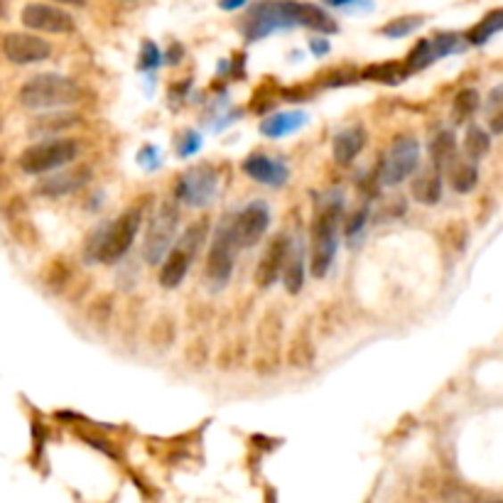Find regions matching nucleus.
<instances>
[{
  "label": "nucleus",
  "mask_w": 503,
  "mask_h": 503,
  "mask_svg": "<svg viewBox=\"0 0 503 503\" xmlns=\"http://www.w3.org/2000/svg\"><path fill=\"white\" fill-rule=\"evenodd\" d=\"M287 28H309L325 35L329 32L334 35L339 30L334 18L325 8L302 0H263L253 5L241 22V30L251 42L263 40L270 32L287 30Z\"/></svg>",
  "instance_id": "nucleus-1"
},
{
  "label": "nucleus",
  "mask_w": 503,
  "mask_h": 503,
  "mask_svg": "<svg viewBox=\"0 0 503 503\" xmlns=\"http://www.w3.org/2000/svg\"><path fill=\"white\" fill-rule=\"evenodd\" d=\"M21 103L30 111H52L74 106L81 99L79 84L62 74H37L21 87Z\"/></svg>",
  "instance_id": "nucleus-2"
},
{
  "label": "nucleus",
  "mask_w": 503,
  "mask_h": 503,
  "mask_svg": "<svg viewBox=\"0 0 503 503\" xmlns=\"http://www.w3.org/2000/svg\"><path fill=\"white\" fill-rule=\"evenodd\" d=\"M339 221H342V202H329L315 211L312 219V253H309V273L312 277H325L332 268L339 243Z\"/></svg>",
  "instance_id": "nucleus-3"
},
{
  "label": "nucleus",
  "mask_w": 503,
  "mask_h": 503,
  "mask_svg": "<svg viewBox=\"0 0 503 503\" xmlns=\"http://www.w3.org/2000/svg\"><path fill=\"white\" fill-rule=\"evenodd\" d=\"M207 234L209 219L202 217L185 228V234L179 236L175 248H169V253L162 260V268H160V285L165 290H175L185 280L192 260L197 258L199 248L204 246V241H207Z\"/></svg>",
  "instance_id": "nucleus-4"
},
{
  "label": "nucleus",
  "mask_w": 503,
  "mask_h": 503,
  "mask_svg": "<svg viewBox=\"0 0 503 503\" xmlns=\"http://www.w3.org/2000/svg\"><path fill=\"white\" fill-rule=\"evenodd\" d=\"M140 221H143V209H126L113 224H109V227L101 231L96 248L91 251L89 258L99 260V263H106V266L119 263L120 258L128 253V248L133 246V238L138 234Z\"/></svg>",
  "instance_id": "nucleus-5"
},
{
  "label": "nucleus",
  "mask_w": 503,
  "mask_h": 503,
  "mask_svg": "<svg viewBox=\"0 0 503 503\" xmlns=\"http://www.w3.org/2000/svg\"><path fill=\"white\" fill-rule=\"evenodd\" d=\"M79 155V143L74 138H54L35 143L22 150L18 165L25 175H47L54 169L67 168Z\"/></svg>",
  "instance_id": "nucleus-6"
},
{
  "label": "nucleus",
  "mask_w": 503,
  "mask_h": 503,
  "mask_svg": "<svg viewBox=\"0 0 503 503\" xmlns=\"http://www.w3.org/2000/svg\"><path fill=\"white\" fill-rule=\"evenodd\" d=\"M179 224V209L175 199H165L158 207V211L153 214L148 224V234H145V246H143V256L150 266H155L160 260H165V256L172 248L175 241V231Z\"/></svg>",
  "instance_id": "nucleus-7"
},
{
  "label": "nucleus",
  "mask_w": 503,
  "mask_h": 503,
  "mask_svg": "<svg viewBox=\"0 0 503 503\" xmlns=\"http://www.w3.org/2000/svg\"><path fill=\"white\" fill-rule=\"evenodd\" d=\"M420 160V143L410 133H400L391 140V148L385 153L381 165V179L383 185H400L410 177Z\"/></svg>",
  "instance_id": "nucleus-8"
},
{
  "label": "nucleus",
  "mask_w": 503,
  "mask_h": 503,
  "mask_svg": "<svg viewBox=\"0 0 503 503\" xmlns=\"http://www.w3.org/2000/svg\"><path fill=\"white\" fill-rule=\"evenodd\" d=\"M234 246H236V241L231 234V219H228L219 227L214 243L209 248L204 276H207L211 290H221L228 283L231 270H234Z\"/></svg>",
  "instance_id": "nucleus-9"
},
{
  "label": "nucleus",
  "mask_w": 503,
  "mask_h": 503,
  "mask_svg": "<svg viewBox=\"0 0 503 503\" xmlns=\"http://www.w3.org/2000/svg\"><path fill=\"white\" fill-rule=\"evenodd\" d=\"M219 172L211 165H197L187 169L175 185V197L182 199L189 207H207L209 202L217 194Z\"/></svg>",
  "instance_id": "nucleus-10"
},
{
  "label": "nucleus",
  "mask_w": 503,
  "mask_h": 503,
  "mask_svg": "<svg viewBox=\"0 0 503 503\" xmlns=\"http://www.w3.org/2000/svg\"><path fill=\"white\" fill-rule=\"evenodd\" d=\"M270 224V211L266 202H251L231 219V234L238 248L256 246L260 238L266 236Z\"/></svg>",
  "instance_id": "nucleus-11"
},
{
  "label": "nucleus",
  "mask_w": 503,
  "mask_h": 503,
  "mask_svg": "<svg viewBox=\"0 0 503 503\" xmlns=\"http://www.w3.org/2000/svg\"><path fill=\"white\" fill-rule=\"evenodd\" d=\"M21 21L25 28L47 35H70L74 32V18L70 12L62 11L50 3H30L21 12Z\"/></svg>",
  "instance_id": "nucleus-12"
},
{
  "label": "nucleus",
  "mask_w": 503,
  "mask_h": 503,
  "mask_svg": "<svg viewBox=\"0 0 503 503\" xmlns=\"http://www.w3.org/2000/svg\"><path fill=\"white\" fill-rule=\"evenodd\" d=\"M457 47H459V35L457 32H437L433 37H425L410 50L408 60H405V70H408V74L423 71L425 67H430L437 60L457 52Z\"/></svg>",
  "instance_id": "nucleus-13"
},
{
  "label": "nucleus",
  "mask_w": 503,
  "mask_h": 503,
  "mask_svg": "<svg viewBox=\"0 0 503 503\" xmlns=\"http://www.w3.org/2000/svg\"><path fill=\"white\" fill-rule=\"evenodd\" d=\"M280 339H283V317L277 309H268L260 319V325H258L256 371H260V374L276 371Z\"/></svg>",
  "instance_id": "nucleus-14"
},
{
  "label": "nucleus",
  "mask_w": 503,
  "mask_h": 503,
  "mask_svg": "<svg viewBox=\"0 0 503 503\" xmlns=\"http://www.w3.org/2000/svg\"><path fill=\"white\" fill-rule=\"evenodd\" d=\"M290 248H293V241L287 234H277L268 248L263 251V256L258 260L256 273H253V283H256L260 290H268L273 287L277 277L283 276V270L287 266V258H290Z\"/></svg>",
  "instance_id": "nucleus-15"
},
{
  "label": "nucleus",
  "mask_w": 503,
  "mask_h": 503,
  "mask_svg": "<svg viewBox=\"0 0 503 503\" xmlns=\"http://www.w3.org/2000/svg\"><path fill=\"white\" fill-rule=\"evenodd\" d=\"M3 54L12 64H37L52 57V45L45 37L28 32H11L3 40Z\"/></svg>",
  "instance_id": "nucleus-16"
},
{
  "label": "nucleus",
  "mask_w": 503,
  "mask_h": 503,
  "mask_svg": "<svg viewBox=\"0 0 503 503\" xmlns=\"http://www.w3.org/2000/svg\"><path fill=\"white\" fill-rule=\"evenodd\" d=\"M91 179V168L89 165H77V168H70V169H60V172H54V175H47L45 179H40L37 185H35V192L40 194V197H64V194H71V192H77L81 189L87 182Z\"/></svg>",
  "instance_id": "nucleus-17"
},
{
  "label": "nucleus",
  "mask_w": 503,
  "mask_h": 503,
  "mask_svg": "<svg viewBox=\"0 0 503 503\" xmlns=\"http://www.w3.org/2000/svg\"><path fill=\"white\" fill-rule=\"evenodd\" d=\"M243 175L268 187H283L290 177V169L280 160L268 158L263 153H253L243 160Z\"/></svg>",
  "instance_id": "nucleus-18"
},
{
  "label": "nucleus",
  "mask_w": 503,
  "mask_h": 503,
  "mask_svg": "<svg viewBox=\"0 0 503 503\" xmlns=\"http://www.w3.org/2000/svg\"><path fill=\"white\" fill-rule=\"evenodd\" d=\"M410 192H413L415 202H420L425 207L437 204L442 199V172L434 165H427V168L415 175Z\"/></svg>",
  "instance_id": "nucleus-19"
},
{
  "label": "nucleus",
  "mask_w": 503,
  "mask_h": 503,
  "mask_svg": "<svg viewBox=\"0 0 503 503\" xmlns=\"http://www.w3.org/2000/svg\"><path fill=\"white\" fill-rule=\"evenodd\" d=\"M366 145V130L361 126H354V128H346L342 133H336L334 143H332V153H334V160L339 165H351L361 150Z\"/></svg>",
  "instance_id": "nucleus-20"
},
{
  "label": "nucleus",
  "mask_w": 503,
  "mask_h": 503,
  "mask_svg": "<svg viewBox=\"0 0 503 503\" xmlns=\"http://www.w3.org/2000/svg\"><path fill=\"white\" fill-rule=\"evenodd\" d=\"M315 359L317 349L315 342H312V334H309L307 326H300L297 334L293 336L290 346H287V364H290V368H295V371H307V368H312Z\"/></svg>",
  "instance_id": "nucleus-21"
},
{
  "label": "nucleus",
  "mask_w": 503,
  "mask_h": 503,
  "mask_svg": "<svg viewBox=\"0 0 503 503\" xmlns=\"http://www.w3.org/2000/svg\"><path fill=\"white\" fill-rule=\"evenodd\" d=\"M307 123V116L302 111H280V113H273L268 116L263 123H260V133L268 136V138H280V136H287V133H295Z\"/></svg>",
  "instance_id": "nucleus-22"
},
{
  "label": "nucleus",
  "mask_w": 503,
  "mask_h": 503,
  "mask_svg": "<svg viewBox=\"0 0 503 503\" xmlns=\"http://www.w3.org/2000/svg\"><path fill=\"white\" fill-rule=\"evenodd\" d=\"M71 280H74V266H71V260H67V258H52L50 263L45 266V270H42V283H45V287H47L50 293H54V295L67 293Z\"/></svg>",
  "instance_id": "nucleus-23"
},
{
  "label": "nucleus",
  "mask_w": 503,
  "mask_h": 503,
  "mask_svg": "<svg viewBox=\"0 0 503 503\" xmlns=\"http://www.w3.org/2000/svg\"><path fill=\"white\" fill-rule=\"evenodd\" d=\"M444 177L449 179V185L452 189H457L459 194H466V192H472L476 187V182H479V172L474 168L472 162H466V160H454L449 168L442 172Z\"/></svg>",
  "instance_id": "nucleus-24"
},
{
  "label": "nucleus",
  "mask_w": 503,
  "mask_h": 503,
  "mask_svg": "<svg viewBox=\"0 0 503 503\" xmlns=\"http://www.w3.org/2000/svg\"><path fill=\"white\" fill-rule=\"evenodd\" d=\"M430 155H433V165L440 172H444V169L452 165L454 160H457V140H454L452 130H442V133L434 136Z\"/></svg>",
  "instance_id": "nucleus-25"
},
{
  "label": "nucleus",
  "mask_w": 503,
  "mask_h": 503,
  "mask_svg": "<svg viewBox=\"0 0 503 503\" xmlns=\"http://www.w3.org/2000/svg\"><path fill=\"white\" fill-rule=\"evenodd\" d=\"M408 77L405 62H378L361 71V79L378 81V84H398Z\"/></svg>",
  "instance_id": "nucleus-26"
},
{
  "label": "nucleus",
  "mask_w": 503,
  "mask_h": 503,
  "mask_svg": "<svg viewBox=\"0 0 503 503\" xmlns=\"http://www.w3.org/2000/svg\"><path fill=\"white\" fill-rule=\"evenodd\" d=\"M283 280H285V290L290 295H297L302 290V283H305V260H302V248L300 246L290 248V258H287V266L283 270Z\"/></svg>",
  "instance_id": "nucleus-27"
},
{
  "label": "nucleus",
  "mask_w": 503,
  "mask_h": 503,
  "mask_svg": "<svg viewBox=\"0 0 503 503\" xmlns=\"http://www.w3.org/2000/svg\"><path fill=\"white\" fill-rule=\"evenodd\" d=\"M175 339H177V325H175V317L169 315H160L153 326H150V344L153 349H160V351H165L169 346L175 344Z\"/></svg>",
  "instance_id": "nucleus-28"
},
{
  "label": "nucleus",
  "mask_w": 503,
  "mask_h": 503,
  "mask_svg": "<svg viewBox=\"0 0 503 503\" xmlns=\"http://www.w3.org/2000/svg\"><path fill=\"white\" fill-rule=\"evenodd\" d=\"M77 123V116L64 113V111H47V116H42L30 126V136H47V133H60Z\"/></svg>",
  "instance_id": "nucleus-29"
},
{
  "label": "nucleus",
  "mask_w": 503,
  "mask_h": 503,
  "mask_svg": "<svg viewBox=\"0 0 503 503\" xmlns=\"http://www.w3.org/2000/svg\"><path fill=\"white\" fill-rule=\"evenodd\" d=\"M489 150H491V138H489V133L479 126H469L466 133H464V153H466V158L476 162V160H482L489 155Z\"/></svg>",
  "instance_id": "nucleus-30"
},
{
  "label": "nucleus",
  "mask_w": 503,
  "mask_h": 503,
  "mask_svg": "<svg viewBox=\"0 0 503 503\" xmlns=\"http://www.w3.org/2000/svg\"><path fill=\"white\" fill-rule=\"evenodd\" d=\"M503 30V8L501 11H491L489 15H483L482 21L474 25L472 30H469V42L472 45H483V42H489L496 35V32Z\"/></svg>",
  "instance_id": "nucleus-31"
},
{
  "label": "nucleus",
  "mask_w": 503,
  "mask_h": 503,
  "mask_svg": "<svg viewBox=\"0 0 503 503\" xmlns=\"http://www.w3.org/2000/svg\"><path fill=\"white\" fill-rule=\"evenodd\" d=\"M425 22H427L425 15H400V18H395V21L385 22L383 28H381V35H383V37H391V40H400V37H408V35L420 30Z\"/></svg>",
  "instance_id": "nucleus-32"
},
{
  "label": "nucleus",
  "mask_w": 503,
  "mask_h": 503,
  "mask_svg": "<svg viewBox=\"0 0 503 503\" xmlns=\"http://www.w3.org/2000/svg\"><path fill=\"white\" fill-rule=\"evenodd\" d=\"M479 91L476 89H462L452 101V116L454 123H464L466 119H472L474 113L479 111Z\"/></svg>",
  "instance_id": "nucleus-33"
},
{
  "label": "nucleus",
  "mask_w": 503,
  "mask_h": 503,
  "mask_svg": "<svg viewBox=\"0 0 503 503\" xmlns=\"http://www.w3.org/2000/svg\"><path fill=\"white\" fill-rule=\"evenodd\" d=\"M8 227H11V236L15 238L22 248H35L40 243V234H37L35 224L28 219V214H21V217L11 219Z\"/></svg>",
  "instance_id": "nucleus-34"
},
{
  "label": "nucleus",
  "mask_w": 503,
  "mask_h": 503,
  "mask_svg": "<svg viewBox=\"0 0 503 503\" xmlns=\"http://www.w3.org/2000/svg\"><path fill=\"white\" fill-rule=\"evenodd\" d=\"M486 119L493 133H503V84L489 94L486 101Z\"/></svg>",
  "instance_id": "nucleus-35"
},
{
  "label": "nucleus",
  "mask_w": 503,
  "mask_h": 503,
  "mask_svg": "<svg viewBox=\"0 0 503 503\" xmlns=\"http://www.w3.org/2000/svg\"><path fill=\"white\" fill-rule=\"evenodd\" d=\"M111 315H113V297L111 295H101L94 300V305L89 307V322L99 329H106L111 322Z\"/></svg>",
  "instance_id": "nucleus-36"
},
{
  "label": "nucleus",
  "mask_w": 503,
  "mask_h": 503,
  "mask_svg": "<svg viewBox=\"0 0 503 503\" xmlns=\"http://www.w3.org/2000/svg\"><path fill=\"white\" fill-rule=\"evenodd\" d=\"M160 64V50L155 42L145 40L143 42V47H140V60H138V70L140 71H150L155 70Z\"/></svg>",
  "instance_id": "nucleus-37"
},
{
  "label": "nucleus",
  "mask_w": 503,
  "mask_h": 503,
  "mask_svg": "<svg viewBox=\"0 0 503 503\" xmlns=\"http://www.w3.org/2000/svg\"><path fill=\"white\" fill-rule=\"evenodd\" d=\"M207 356H209V349L204 346V342H192V344L187 346L189 366H194V368H202V366L207 364Z\"/></svg>",
  "instance_id": "nucleus-38"
},
{
  "label": "nucleus",
  "mask_w": 503,
  "mask_h": 503,
  "mask_svg": "<svg viewBox=\"0 0 503 503\" xmlns=\"http://www.w3.org/2000/svg\"><path fill=\"white\" fill-rule=\"evenodd\" d=\"M366 219H368V209H366V207H361L359 211H354V214L349 217V221H346V228H344L346 236H349V238L356 236V234H359V231L364 228Z\"/></svg>",
  "instance_id": "nucleus-39"
},
{
  "label": "nucleus",
  "mask_w": 503,
  "mask_h": 503,
  "mask_svg": "<svg viewBox=\"0 0 503 503\" xmlns=\"http://www.w3.org/2000/svg\"><path fill=\"white\" fill-rule=\"evenodd\" d=\"M199 143H202V138H199V136H194L192 130H187V133H185V143H182V148H179V155H182V158L192 155V153L199 148Z\"/></svg>",
  "instance_id": "nucleus-40"
},
{
  "label": "nucleus",
  "mask_w": 503,
  "mask_h": 503,
  "mask_svg": "<svg viewBox=\"0 0 503 503\" xmlns=\"http://www.w3.org/2000/svg\"><path fill=\"white\" fill-rule=\"evenodd\" d=\"M309 50L315 52L317 57H325L326 52H329V42L322 40V37H312L309 40Z\"/></svg>",
  "instance_id": "nucleus-41"
},
{
  "label": "nucleus",
  "mask_w": 503,
  "mask_h": 503,
  "mask_svg": "<svg viewBox=\"0 0 503 503\" xmlns=\"http://www.w3.org/2000/svg\"><path fill=\"white\" fill-rule=\"evenodd\" d=\"M179 60H182V45H172V47H169L168 62L169 64H179Z\"/></svg>",
  "instance_id": "nucleus-42"
},
{
  "label": "nucleus",
  "mask_w": 503,
  "mask_h": 503,
  "mask_svg": "<svg viewBox=\"0 0 503 503\" xmlns=\"http://www.w3.org/2000/svg\"><path fill=\"white\" fill-rule=\"evenodd\" d=\"M243 3H246V0H221L219 5H221L224 11H236V8H241V5H243Z\"/></svg>",
  "instance_id": "nucleus-43"
},
{
  "label": "nucleus",
  "mask_w": 503,
  "mask_h": 503,
  "mask_svg": "<svg viewBox=\"0 0 503 503\" xmlns=\"http://www.w3.org/2000/svg\"><path fill=\"white\" fill-rule=\"evenodd\" d=\"M52 3H62V5H74V8H84L87 0H52Z\"/></svg>",
  "instance_id": "nucleus-44"
},
{
  "label": "nucleus",
  "mask_w": 503,
  "mask_h": 503,
  "mask_svg": "<svg viewBox=\"0 0 503 503\" xmlns=\"http://www.w3.org/2000/svg\"><path fill=\"white\" fill-rule=\"evenodd\" d=\"M329 5H336V8H342V5H354L356 0H326Z\"/></svg>",
  "instance_id": "nucleus-45"
},
{
  "label": "nucleus",
  "mask_w": 503,
  "mask_h": 503,
  "mask_svg": "<svg viewBox=\"0 0 503 503\" xmlns=\"http://www.w3.org/2000/svg\"><path fill=\"white\" fill-rule=\"evenodd\" d=\"M8 15V0H0V21H5Z\"/></svg>",
  "instance_id": "nucleus-46"
},
{
  "label": "nucleus",
  "mask_w": 503,
  "mask_h": 503,
  "mask_svg": "<svg viewBox=\"0 0 503 503\" xmlns=\"http://www.w3.org/2000/svg\"><path fill=\"white\" fill-rule=\"evenodd\" d=\"M3 162H5V153H3V148H0V168H3Z\"/></svg>",
  "instance_id": "nucleus-47"
},
{
  "label": "nucleus",
  "mask_w": 503,
  "mask_h": 503,
  "mask_svg": "<svg viewBox=\"0 0 503 503\" xmlns=\"http://www.w3.org/2000/svg\"><path fill=\"white\" fill-rule=\"evenodd\" d=\"M0 130H3V113H0Z\"/></svg>",
  "instance_id": "nucleus-48"
}]
</instances>
